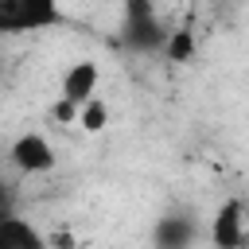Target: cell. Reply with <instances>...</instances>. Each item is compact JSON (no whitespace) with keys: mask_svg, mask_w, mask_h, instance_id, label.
Here are the masks:
<instances>
[{"mask_svg":"<svg viewBox=\"0 0 249 249\" xmlns=\"http://www.w3.org/2000/svg\"><path fill=\"white\" fill-rule=\"evenodd\" d=\"M58 19V0H0V31H39Z\"/></svg>","mask_w":249,"mask_h":249,"instance_id":"6da1fadb","label":"cell"},{"mask_svg":"<svg viewBox=\"0 0 249 249\" xmlns=\"http://www.w3.org/2000/svg\"><path fill=\"white\" fill-rule=\"evenodd\" d=\"M160 43H163V27L156 19V8L148 0H124V47L156 51Z\"/></svg>","mask_w":249,"mask_h":249,"instance_id":"7a4b0ae2","label":"cell"},{"mask_svg":"<svg viewBox=\"0 0 249 249\" xmlns=\"http://www.w3.org/2000/svg\"><path fill=\"white\" fill-rule=\"evenodd\" d=\"M12 160H16L19 171H51V167H54L51 144H47L43 136H35V132H27V136H19V140L12 144Z\"/></svg>","mask_w":249,"mask_h":249,"instance_id":"3957f363","label":"cell"},{"mask_svg":"<svg viewBox=\"0 0 249 249\" xmlns=\"http://www.w3.org/2000/svg\"><path fill=\"white\" fill-rule=\"evenodd\" d=\"M93 86H97V66H93V62H74V66L66 70V78H62V97L86 105V101L93 97Z\"/></svg>","mask_w":249,"mask_h":249,"instance_id":"277c9868","label":"cell"},{"mask_svg":"<svg viewBox=\"0 0 249 249\" xmlns=\"http://www.w3.org/2000/svg\"><path fill=\"white\" fill-rule=\"evenodd\" d=\"M214 241L218 245H241L245 230H241V202H226L214 218Z\"/></svg>","mask_w":249,"mask_h":249,"instance_id":"5b68a950","label":"cell"},{"mask_svg":"<svg viewBox=\"0 0 249 249\" xmlns=\"http://www.w3.org/2000/svg\"><path fill=\"white\" fill-rule=\"evenodd\" d=\"M0 241H4V245H19V249H39V245H43V237H39L31 226H23L19 218H12V214L0 218Z\"/></svg>","mask_w":249,"mask_h":249,"instance_id":"8992f818","label":"cell"},{"mask_svg":"<svg viewBox=\"0 0 249 249\" xmlns=\"http://www.w3.org/2000/svg\"><path fill=\"white\" fill-rule=\"evenodd\" d=\"M191 237H195V226L187 218H163L156 226V241L160 245H187Z\"/></svg>","mask_w":249,"mask_h":249,"instance_id":"52a82bcc","label":"cell"},{"mask_svg":"<svg viewBox=\"0 0 249 249\" xmlns=\"http://www.w3.org/2000/svg\"><path fill=\"white\" fill-rule=\"evenodd\" d=\"M195 54V35L191 31H171V39H167V58L171 62H187Z\"/></svg>","mask_w":249,"mask_h":249,"instance_id":"ba28073f","label":"cell"},{"mask_svg":"<svg viewBox=\"0 0 249 249\" xmlns=\"http://www.w3.org/2000/svg\"><path fill=\"white\" fill-rule=\"evenodd\" d=\"M105 121H109V109H105L101 101H86V105H82V128H86V132H101Z\"/></svg>","mask_w":249,"mask_h":249,"instance_id":"9c48e42d","label":"cell"},{"mask_svg":"<svg viewBox=\"0 0 249 249\" xmlns=\"http://www.w3.org/2000/svg\"><path fill=\"white\" fill-rule=\"evenodd\" d=\"M74 105H78V101H70V97H62V101L54 105V121H62V124H66V121H74Z\"/></svg>","mask_w":249,"mask_h":249,"instance_id":"30bf717a","label":"cell"}]
</instances>
